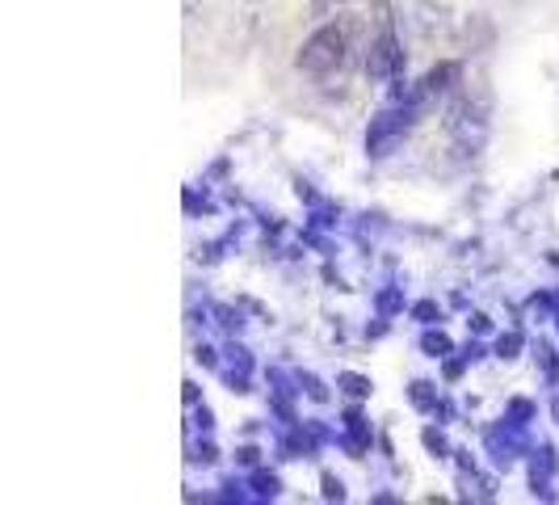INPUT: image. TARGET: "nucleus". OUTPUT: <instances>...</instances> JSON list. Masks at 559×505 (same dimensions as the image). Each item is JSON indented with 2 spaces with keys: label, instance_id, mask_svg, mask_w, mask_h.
I'll use <instances>...</instances> for the list:
<instances>
[{
  "label": "nucleus",
  "instance_id": "1",
  "mask_svg": "<svg viewBox=\"0 0 559 505\" xmlns=\"http://www.w3.org/2000/svg\"><path fill=\"white\" fill-rule=\"evenodd\" d=\"M345 59H349V30L320 26L308 43H304V51H299L295 63H299V72H308V77H329L336 68H345Z\"/></svg>",
  "mask_w": 559,
  "mask_h": 505
},
{
  "label": "nucleus",
  "instance_id": "2",
  "mask_svg": "<svg viewBox=\"0 0 559 505\" xmlns=\"http://www.w3.org/2000/svg\"><path fill=\"white\" fill-rule=\"evenodd\" d=\"M400 68H404V56H400L395 30L388 26V22H383L379 38L370 43V56H366V77H370V81H392Z\"/></svg>",
  "mask_w": 559,
  "mask_h": 505
},
{
  "label": "nucleus",
  "instance_id": "3",
  "mask_svg": "<svg viewBox=\"0 0 559 505\" xmlns=\"http://www.w3.org/2000/svg\"><path fill=\"white\" fill-rule=\"evenodd\" d=\"M459 77V63H442V68H433L429 77H425V93H438V89H450L447 81Z\"/></svg>",
  "mask_w": 559,
  "mask_h": 505
},
{
  "label": "nucleus",
  "instance_id": "4",
  "mask_svg": "<svg viewBox=\"0 0 559 505\" xmlns=\"http://www.w3.org/2000/svg\"><path fill=\"white\" fill-rule=\"evenodd\" d=\"M311 4H316V13H320V17H329V13H333V9H341L345 0H311Z\"/></svg>",
  "mask_w": 559,
  "mask_h": 505
},
{
  "label": "nucleus",
  "instance_id": "5",
  "mask_svg": "<svg viewBox=\"0 0 559 505\" xmlns=\"http://www.w3.org/2000/svg\"><path fill=\"white\" fill-rule=\"evenodd\" d=\"M345 384H349V392H354V396H366V392H370V388H366V379H358V375H349Z\"/></svg>",
  "mask_w": 559,
  "mask_h": 505
},
{
  "label": "nucleus",
  "instance_id": "6",
  "mask_svg": "<svg viewBox=\"0 0 559 505\" xmlns=\"http://www.w3.org/2000/svg\"><path fill=\"white\" fill-rule=\"evenodd\" d=\"M425 345H429V350H438V354H442V350H450V341L442 333H438V337H425Z\"/></svg>",
  "mask_w": 559,
  "mask_h": 505
},
{
  "label": "nucleus",
  "instance_id": "7",
  "mask_svg": "<svg viewBox=\"0 0 559 505\" xmlns=\"http://www.w3.org/2000/svg\"><path fill=\"white\" fill-rule=\"evenodd\" d=\"M324 493H329V497H341V484H336V480L329 477V480H324Z\"/></svg>",
  "mask_w": 559,
  "mask_h": 505
}]
</instances>
